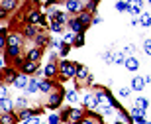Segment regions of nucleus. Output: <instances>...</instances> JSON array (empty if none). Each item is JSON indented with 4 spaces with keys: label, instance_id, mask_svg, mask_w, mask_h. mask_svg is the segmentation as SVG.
Returning <instances> with one entry per match:
<instances>
[{
    "label": "nucleus",
    "instance_id": "1",
    "mask_svg": "<svg viewBox=\"0 0 151 124\" xmlns=\"http://www.w3.org/2000/svg\"><path fill=\"white\" fill-rule=\"evenodd\" d=\"M78 71V65L77 63H71V61H61V81H67V79H73L75 75H77Z\"/></svg>",
    "mask_w": 151,
    "mask_h": 124
},
{
    "label": "nucleus",
    "instance_id": "2",
    "mask_svg": "<svg viewBox=\"0 0 151 124\" xmlns=\"http://www.w3.org/2000/svg\"><path fill=\"white\" fill-rule=\"evenodd\" d=\"M83 116H84V110H81V108H73V110L69 112V120H71V122H75V124L81 122V120H83Z\"/></svg>",
    "mask_w": 151,
    "mask_h": 124
},
{
    "label": "nucleus",
    "instance_id": "3",
    "mask_svg": "<svg viewBox=\"0 0 151 124\" xmlns=\"http://www.w3.org/2000/svg\"><path fill=\"white\" fill-rule=\"evenodd\" d=\"M71 32H75V34H83L84 32V28H86V26H84L83 22H81V20H78V18H75V20H71Z\"/></svg>",
    "mask_w": 151,
    "mask_h": 124
},
{
    "label": "nucleus",
    "instance_id": "4",
    "mask_svg": "<svg viewBox=\"0 0 151 124\" xmlns=\"http://www.w3.org/2000/svg\"><path fill=\"white\" fill-rule=\"evenodd\" d=\"M83 102L90 108V110H96V108H98V101H96V95H86V96L83 99Z\"/></svg>",
    "mask_w": 151,
    "mask_h": 124
},
{
    "label": "nucleus",
    "instance_id": "5",
    "mask_svg": "<svg viewBox=\"0 0 151 124\" xmlns=\"http://www.w3.org/2000/svg\"><path fill=\"white\" fill-rule=\"evenodd\" d=\"M0 108H2V114H10L12 112V101L6 96V99H0Z\"/></svg>",
    "mask_w": 151,
    "mask_h": 124
},
{
    "label": "nucleus",
    "instance_id": "6",
    "mask_svg": "<svg viewBox=\"0 0 151 124\" xmlns=\"http://www.w3.org/2000/svg\"><path fill=\"white\" fill-rule=\"evenodd\" d=\"M124 65H126V69H128V71H137V67H139V61H137L135 57H128Z\"/></svg>",
    "mask_w": 151,
    "mask_h": 124
},
{
    "label": "nucleus",
    "instance_id": "7",
    "mask_svg": "<svg viewBox=\"0 0 151 124\" xmlns=\"http://www.w3.org/2000/svg\"><path fill=\"white\" fill-rule=\"evenodd\" d=\"M65 6H67V10H71V12L83 10V4H81L78 0H67V2H65Z\"/></svg>",
    "mask_w": 151,
    "mask_h": 124
},
{
    "label": "nucleus",
    "instance_id": "8",
    "mask_svg": "<svg viewBox=\"0 0 151 124\" xmlns=\"http://www.w3.org/2000/svg\"><path fill=\"white\" fill-rule=\"evenodd\" d=\"M143 87H145V79L143 77H134L132 79V89L134 91H141Z\"/></svg>",
    "mask_w": 151,
    "mask_h": 124
},
{
    "label": "nucleus",
    "instance_id": "9",
    "mask_svg": "<svg viewBox=\"0 0 151 124\" xmlns=\"http://www.w3.org/2000/svg\"><path fill=\"white\" fill-rule=\"evenodd\" d=\"M51 20H53V22H59V24H67L69 22V18H67L65 12H55V14L51 16Z\"/></svg>",
    "mask_w": 151,
    "mask_h": 124
},
{
    "label": "nucleus",
    "instance_id": "10",
    "mask_svg": "<svg viewBox=\"0 0 151 124\" xmlns=\"http://www.w3.org/2000/svg\"><path fill=\"white\" fill-rule=\"evenodd\" d=\"M22 69H24V73H35V71H37V63L35 61L22 63Z\"/></svg>",
    "mask_w": 151,
    "mask_h": 124
},
{
    "label": "nucleus",
    "instance_id": "11",
    "mask_svg": "<svg viewBox=\"0 0 151 124\" xmlns=\"http://www.w3.org/2000/svg\"><path fill=\"white\" fill-rule=\"evenodd\" d=\"M28 85H29V81L26 79V75H18L14 87H18V89H28Z\"/></svg>",
    "mask_w": 151,
    "mask_h": 124
},
{
    "label": "nucleus",
    "instance_id": "12",
    "mask_svg": "<svg viewBox=\"0 0 151 124\" xmlns=\"http://www.w3.org/2000/svg\"><path fill=\"white\" fill-rule=\"evenodd\" d=\"M39 57H41V47L29 49V53H28V61H37Z\"/></svg>",
    "mask_w": 151,
    "mask_h": 124
},
{
    "label": "nucleus",
    "instance_id": "13",
    "mask_svg": "<svg viewBox=\"0 0 151 124\" xmlns=\"http://www.w3.org/2000/svg\"><path fill=\"white\" fill-rule=\"evenodd\" d=\"M55 73H57V65L55 63H47V67H45V75H47V77H55Z\"/></svg>",
    "mask_w": 151,
    "mask_h": 124
},
{
    "label": "nucleus",
    "instance_id": "14",
    "mask_svg": "<svg viewBox=\"0 0 151 124\" xmlns=\"http://www.w3.org/2000/svg\"><path fill=\"white\" fill-rule=\"evenodd\" d=\"M28 22L32 24V26H35V24H41V16H39L37 12H32L28 16Z\"/></svg>",
    "mask_w": 151,
    "mask_h": 124
},
{
    "label": "nucleus",
    "instance_id": "15",
    "mask_svg": "<svg viewBox=\"0 0 151 124\" xmlns=\"http://www.w3.org/2000/svg\"><path fill=\"white\" fill-rule=\"evenodd\" d=\"M135 107H137V108H143V110H147V108H149V102H147V99L139 96V99H135Z\"/></svg>",
    "mask_w": 151,
    "mask_h": 124
},
{
    "label": "nucleus",
    "instance_id": "16",
    "mask_svg": "<svg viewBox=\"0 0 151 124\" xmlns=\"http://www.w3.org/2000/svg\"><path fill=\"white\" fill-rule=\"evenodd\" d=\"M61 99H63V96L59 95V93H55V95H51V99H49V107H59V102H61Z\"/></svg>",
    "mask_w": 151,
    "mask_h": 124
},
{
    "label": "nucleus",
    "instance_id": "17",
    "mask_svg": "<svg viewBox=\"0 0 151 124\" xmlns=\"http://www.w3.org/2000/svg\"><path fill=\"white\" fill-rule=\"evenodd\" d=\"M8 45L10 47H20V36H8Z\"/></svg>",
    "mask_w": 151,
    "mask_h": 124
},
{
    "label": "nucleus",
    "instance_id": "18",
    "mask_svg": "<svg viewBox=\"0 0 151 124\" xmlns=\"http://www.w3.org/2000/svg\"><path fill=\"white\" fill-rule=\"evenodd\" d=\"M39 83H41L39 79H32V81H29V85H28V91H29V93H35V91L39 89Z\"/></svg>",
    "mask_w": 151,
    "mask_h": 124
},
{
    "label": "nucleus",
    "instance_id": "19",
    "mask_svg": "<svg viewBox=\"0 0 151 124\" xmlns=\"http://www.w3.org/2000/svg\"><path fill=\"white\" fill-rule=\"evenodd\" d=\"M20 118L28 122V120L34 118V112H32V110H24V108H22V110H20Z\"/></svg>",
    "mask_w": 151,
    "mask_h": 124
},
{
    "label": "nucleus",
    "instance_id": "20",
    "mask_svg": "<svg viewBox=\"0 0 151 124\" xmlns=\"http://www.w3.org/2000/svg\"><path fill=\"white\" fill-rule=\"evenodd\" d=\"M78 20H81V22H83L84 26H88V24H90V12H81Z\"/></svg>",
    "mask_w": 151,
    "mask_h": 124
},
{
    "label": "nucleus",
    "instance_id": "21",
    "mask_svg": "<svg viewBox=\"0 0 151 124\" xmlns=\"http://www.w3.org/2000/svg\"><path fill=\"white\" fill-rule=\"evenodd\" d=\"M139 22H141V26H145V28H149V26H151V16H149V14H141Z\"/></svg>",
    "mask_w": 151,
    "mask_h": 124
},
{
    "label": "nucleus",
    "instance_id": "22",
    "mask_svg": "<svg viewBox=\"0 0 151 124\" xmlns=\"http://www.w3.org/2000/svg\"><path fill=\"white\" fill-rule=\"evenodd\" d=\"M16 79H18V75L14 73L12 69H8V71H6V81H8V83H16Z\"/></svg>",
    "mask_w": 151,
    "mask_h": 124
},
{
    "label": "nucleus",
    "instance_id": "23",
    "mask_svg": "<svg viewBox=\"0 0 151 124\" xmlns=\"http://www.w3.org/2000/svg\"><path fill=\"white\" fill-rule=\"evenodd\" d=\"M24 34L28 36V38H37V34H35V28H34V26H32V24H29L28 28L24 30Z\"/></svg>",
    "mask_w": 151,
    "mask_h": 124
},
{
    "label": "nucleus",
    "instance_id": "24",
    "mask_svg": "<svg viewBox=\"0 0 151 124\" xmlns=\"http://www.w3.org/2000/svg\"><path fill=\"white\" fill-rule=\"evenodd\" d=\"M39 91H41V93H49L51 91V83L49 81H41V83H39Z\"/></svg>",
    "mask_w": 151,
    "mask_h": 124
},
{
    "label": "nucleus",
    "instance_id": "25",
    "mask_svg": "<svg viewBox=\"0 0 151 124\" xmlns=\"http://www.w3.org/2000/svg\"><path fill=\"white\" fill-rule=\"evenodd\" d=\"M116 10H120V12H128L129 10V6L124 2V0H118L116 2Z\"/></svg>",
    "mask_w": 151,
    "mask_h": 124
},
{
    "label": "nucleus",
    "instance_id": "26",
    "mask_svg": "<svg viewBox=\"0 0 151 124\" xmlns=\"http://www.w3.org/2000/svg\"><path fill=\"white\" fill-rule=\"evenodd\" d=\"M132 116H135V118H143V116H145V110H143V108H137V107H135L134 110H132Z\"/></svg>",
    "mask_w": 151,
    "mask_h": 124
},
{
    "label": "nucleus",
    "instance_id": "27",
    "mask_svg": "<svg viewBox=\"0 0 151 124\" xmlns=\"http://www.w3.org/2000/svg\"><path fill=\"white\" fill-rule=\"evenodd\" d=\"M75 45H77V47H83V45H84V32H83V34H77V38H75Z\"/></svg>",
    "mask_w": 151,
    "mask_h": 124
},
{
    "label": "nucleus",
    "instance_id": "28",
    "mask_svg": "<svg viewBox=\"0 0 151 124\" xmlns=\"http://www.w3.org/2000/svg\"><path fill=\"white\" fill-rule=\"evenodd\" d=\"M14 4H16L14 0H2V10H10V8H14Z\"/></svg>",
    "mask_w": 151,
    "mask_h": 124
},
{
    "label": "nucleus",
    "instance_id": "29",
    "mask_svg": "<svg viewBox=\"0 0 151 124\" xmlns=\"http://www.w3.org/2000/svg\"><path fill=\"white\" fill-rule=\"evenodd\" d=\"M77 75L81 77V79H84V77L88 75V69H86V67H83V65H78V71H77Z\"/></svg>",
    "mask_w": 151,
    "mask_h": 124
},
{
    "label": "nucleus",
    "instance_id": "30",
    "mask_svg": "<svg viewBox=\"0 0 151 124\" xmlns=\"http://www.w3.org/2000/svg\"><path fill=\"white\" fill-rule=\"evenodd\" d=\"M2 124H14V118H12L10 114H2V118H0Z\"/></svg>",
    "mask_w": 151,
    "mask_h": 124
},
{
    "label": "nucleus",
    "instance_id": "31",
    "mask_svg": "<svg viewBox=\"0 0 151 124\" xmlns=\"http://www.w3.org/2000/svg\"><path fill=\"white\" fill-rule=\"evenodd\" d=\"M114 55H116V53H112V51H106V53H104V61H108V63H114Z\"/></svg>",
    "mask_w": 151,
    "mask_h": 124
},
{
    "label": "nucleus",
    "instance_id": "32",
    "mask_svg": "<svg viewBox=\"0 0 151 124\" xmlns=\"http://www.w3.org/2000/svg\"><path fill=\"white\" fill-rule=\"evenodd\" d=\"M67 101L69 102H77V91H69L67 93Z\"/></svg>",
    "mask_w": 151,
    "mask_h": 124
},
{
    "label": "nucleus",
    "instance_id": "33",
    "mask_svg": "<svg viewBox=\"0 0 151 124\" xmlns=\"http://www.w3.org/2000/svg\"><path fill=\"white\" fill-rule=\"evenodd\" d=\"M114 63H126V57H124V53H116V55H114Z\"/></svg>",
    "mask_w": 151,
    "mask_h": 124
},
{
    "label": "nucleus",
    "instance_id": "34",
    "mask_svg": "<svg viewBox=\"0 0 151 124\" xmlns=\"http://www.w3.org/2000/svg\"><path fill=\"white\" fill-rule=\"evenodd\" d=\"M143 51H145L147 55H151V40H145V44H143Z\"/></svg>",
    "mask_w": 151,
    "mask_h": 124
},
{
    "label": "nucleus",
    "instance_id": "35",
    "mask_svg": "<svg viewBox=\"0 0 151 124\" xmlns=\"http://www.w3.org/2000/svg\"><path fill=\"white\" fill-rule=\"evenodd\" d=\"M118 93H120V96H122V99H128V96H129V89H128V87H124V89H120Z\"/></svg>",
    "mask_w": 151,
    "mask_h": 124
},
{
    "label": "nucleus",
    "instance_id": "36",
    "mask_svg": "<svg viewBox=\"0 0 151 124\" xmlns=\"http://www.w3.org/2000/svg\"><path fill=\"white\" fill-rule=\"evenodd\" d=\"M78 124H100V122H98V120H94L92 116H90V118H84V120H81Z\"/></svg>",
    "mask_w": 151,
    "mask_h": 124
},
{
    "label": "nucleus",
    "instance_id": "37",
    "mask_svg": "<svg viewBox=\"0 0 151 124\" xmlns=\"http://www.w3.org/2000/svg\"><path fill=\"white\" fill-rule=\"evenodd\" d=\"M61 28H63V24H59V22H51V30H53V32H61Z\"/></svg>",
    "mask_w": 151,
    "mask_h": 124
},
{
    "label": "nucleus",
    "instance_id": "38",
    "mask_svg": "<svg viewBox=\"0 0 151 124\" xmlns=\"http://www.w3.org/2000/svg\"><path fill=\"white\" fill-rule=\"evenodd\" d=\"M8 53H10L12 57H18V53H20V47H8Z\"/></svg>",
    "mask_w": 151,
    "mask_h": 124
},
{
    "label": "nucleus",
    "instance_id": "39",
    "mask_svg": "<svg viewBox=\"0 0 151 124\" xmlns=\"http://www.w3.org/2000/svg\"><path fill=\"white\" fill-rule=\"evenodd\" d=\"M69 41H75V32H71V34L65 36V44H69Z\"/></svg>",
    "mask_w": 151,
    "mask_h": 124
},
{
    "label": "nucleus",
    "instance_id": "40",
    "mask_svg": "<svg viewBox=\"0 0 151 124\" xmlns=\"http://www.w3.org/2000/svg\"><path fill=\"white\" fill-rule=\"evenodd\" d=\"M61 53H63V55H67V53H69V44H65V41H63V45H61Z\"/></svg>",
    "mask_w": 151,
    "mask_h": 124
},
{
    "label": "nucleus",
    "instance_id": "41",
    "mask_svg": "<svg viewBox=\"0 0 151 124\" xmlns=\"http://www.w3.org/2000/svg\"><path fill=\"white\" fill-rule=\"evenodd\" d=\"M0 93H2V95H0V99H6V96H8V89H6L4 85H2V89H0Z\"/></svg>",
    "mask_w": 151,
    "mask_h": 124
},
{
    "label": "nucleus",
    "instance_id": "42",
    "mask_svg": "<svg viewBox=\"0 0 151 124\" xmlns=\"http://www.w3.org/2000/svg\"><path fill=\"white\" fill-rule=\"evenodd\" d=\"M35 40H37V44H45V41H47V38H45L43 34H39L37 38H35Z\"/></svg>",
    "mask_w": 151,
    "mask_h": 124
},
{
    "label": "nucleus",
    "instance_id": "43",
    "mask_svg": "<svg viewBox=\"0 0 151 124\" xmlns=\"http://www.w3.org/2000/svg\"><path fill=\"white\" fill-rule=\"evenodd\" d=\"M49 124H59V116H55V114L49 116Z\"/></svg>",
    "mask_w": 151,
    "mask_h": 124
},
{
    "label": "nucleus",
    "instance_id": "44",
    "mask_svg": "<svg viewBox=\"0 0 151 124\" xmlns=\"http://www.w3.org/2000/svg\"><path fill=\"white\" fill-rule=\"evenodd\" d=\"M16 104H18L20 108H24V107H26V99H18V101H16Z\"/></svg>",
    "mask_w": 151,
    "mask_h": 124
},
{
    "label": "nucleus",
    "instance_id": "45",
    "mask_svg": "<svg viewBox=\"0 0 151 124\" xmlns=\"http://www.w3.org/2000/svg\"><path fill=\"white\" fill-rule=\"evenodd\" d=\"M132 51H135V47H134V45H132V44H129V45H126V53H132Z\"/></svg>",
    "mask_w": 151,
    "mask_h": 124
},
{
    "label": "nucleus",
    "instance_id": "46",
    "mask_svg": "<svg viewBox=\"0 0 151 124\" xmlns=\"http://www.w3.org/2000/svg\"><path fill=\"white\" fill-rule=\"evenodd\" d=\"M143 79H145V85H147V83H151V75H147V77H143Z\"/></svg>",
    "mask_w": 151,
    "mask_h": 124
},
{
    "label": "nucleus",
    "instance_id": "47",
    "mask_svg": "<svg viewBox=\"0 0 151 124\" xmlns=\"http://www.w3.org/2000/svg\"><path fill=\"white\" fill-rule=\"evenodd\" d=\"M147 2H149V4H151V0H147Z\"/></svg>",
    "mask_w": 151,
    "mask_h": 124
}]
</instances>
